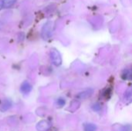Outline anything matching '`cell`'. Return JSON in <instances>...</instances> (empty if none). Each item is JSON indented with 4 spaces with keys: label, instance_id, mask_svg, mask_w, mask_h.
<instances>
[{
    "label": "cell",
    "instance_id": "cell-1",
    "mask_svg": "<svg viewBox=\"0 0 132 131\" xmlns=\"http://www.w3.org/2000/svg\"><path fill=\"white\" fill-rule=\"evenodd\" d=\"M53 29V23L52 22H47L42 29V36L44 39H47L50 38L52 36Z\"/></svg>",
    "mask_w": 132,
    "mask_h": 131
},
{
    "label": "cell",
    "instance_id": "cell-10",
    "mask_svg": "<svg viewBox=\"0 0 132 131\" xmlns=\"http://www.w3.org/2000/svg\"><path fill=\"white\" fill-rule=\"evenodd\" d=\"M94 106H96V108H93L94 110H97V111L100 110V109H101V107H100V105H99V104H96V105H94Z\"/></svg>",
    "mask_w": 132,
    "mask_h": 131
},
{
    "label": "cell",
    "instance_id": "cell-8",
    "mask_svg": "<svg viewBox=\"0 0 132 131\" xmlns=\"http://www.w3.org/2000/svg\"><path fill=\"white\" fill-rule=\"evenodd\" d=\"M65 103H66V101H65V100L63 99V98H60V99H58V100H56V104H57L59 107H63V106L65 105Z\"/></svg>",
    "mask_w": 132,
    "mask_h": 131
},
{
    "label": "cell",
    "instance_id": "cell-4",
    "mask_svg": "<svg viewBox=\"0 0 132 131\" xmlns=\"http://www.w3.org/2000/svg\"><path fill=\"white\" fill-rule=\"evenodd\" d=\"M36 128L37 130H39V131H48V130L50 128V124L47 121L43 120L37 124Z\"/></svg>",
    "mask_w": 132,
    "mask_h": 131
},
{
    "label": "cell",
    "instance_id": "cell-2",
    "mask_svg": "<svg viewBox=\"0 0 132 131\" xmlns=\"http://www.w3.org/2000/svg\"><path fill=\"white\" fill-rule=\"evenodd\" d=\"M50 58H51L52 63L55 66H59L61 65V63H62V57H61L60 53L56 49H51V51H50Z\"/></svg>",
    "mask_w": 132,
    "mask_h": 131
},
{
    "label": "cell",
    "instance_id": "cell-3",
    "mask_svg": "<svg viewBox=\"0 0 132 131\" xmlns=\"http://www.w3.org/2000/svg\"><path fill=\"white\" fill-rule=\"evenodd\" d=\"M20 90L23 94H28L32 90V86L29 82L25 81L22 83V85L20 86Z\"/></svg>",
    "mask_w": 132,
    "mask_h": 131
},
{
    "label": "cell",
    "instance_id": "cell-6",
    "mask_svg": "<svg viewBox=\"0 0 132 131\" xmlns=\"http://www.w3.org/2000/svg\"><path fill=\"white\" fill-rule=\"evenodd\" d=\"M15 2H16V0H3V1H2V2H3V6H4L5 8L11 7Z\"/></svg>",
    "mask_w": 132,
    "mask_h": 131
},
{
    "label": "cell",
    "instance_id": "cell-11",
    "mask_svg": "<svg viewBox=\"0 0 132 131\" xmlns=\"http://www.w3.org/2000/svg\"><path fill=\"white\" fill-rule=\"evenodd\" d=\"M2 7H3V2H2V0H0V10L2 9Z\"/></svg>",
    "mask_w": 132,
    "mask_h": 131
},
{
    "label": "cell",
    "instance_id": "cell-9",
    "mask_svg": "<svg viewBox=\"0 0 132 131\" xmlns=\"http://www.w3.org/2000/svg\"><path fill=\"white\" fill-rule=\"evenodd\" d=\"M5 107V110H8V109L11 107V103H10V101H8V100L4 101V104H3V106H2V110L4 109V107Z\"/></svg>",
    "mask_w": 132,
    "mask_h": 131
},
{
    "label": "cell",
    "instance_id": "cell-5",
    "mask_svg": "<svg viewBox=\"0 0 132 131\" xmlns=\"http://www.w3.org/2000/svg\"><path fill=\"white\" fill-rule=\"evenodd\" d=\"M84 131H96L97 127L93 124H86L84 125Z\"/></svg>",
    "mask_w": 132,
    "mask_h": 131
},
{
    "label": "cell",
    "instance_id": "cell-7",
    "mask_svg": "<svg viewBox=\"0 0 132 131\" xmlns=\"http://www.w3.org/2000/svg\"><path fill=\"white\" fill-rule=\"evenodd\" d=\"M131 73L130 69H125L124 72L122 73V78L124 80H128L131 78Z\"/></svg>",
    "mask_w": 132,
    "mask_h": 131
}]
</instances>
